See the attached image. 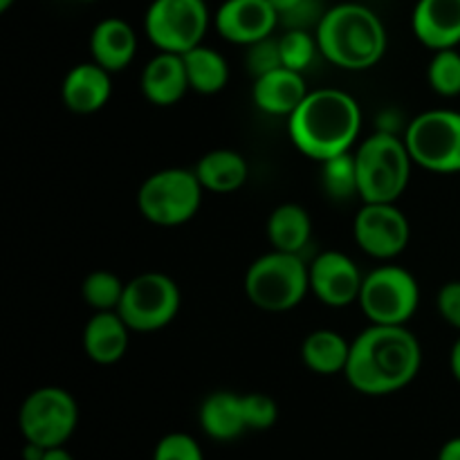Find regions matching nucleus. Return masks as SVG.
<instances>
[{"label":"nucleus","mask_w":460,"mask_h":460,"mask_svg":"<svg viewBox=\"0 0 460 460\" xmlns=\"http://www.w3.org/2000/svg\"><path fill=\"white\" fill-rule=\"evenodd\" d=\"M420 367V341L407 326L371 323L350 341L344 376L358 394L391 395L411 385Z\"/></svg>","instance_id":"f257e3e1"},{"label":"nucleus","mask_w":460,"mask_h":460,"mask_svg":"<svg viewBox=\"0 0 460 460\" xmlns=\"http://www.w3.org/2000/svg\"><path fill=\"white\" fill-rule=\"evenodd\" d=\"M362 130V108L337 88L310 90L301 106L288 117L292 144L314 162L349 153Z\"/></svg>","instance_id":"f03ea898"},{"label":"nucleus","mask_w":460,"mask_h":460,"mask_svg":"<svg viewBox=\"0 0 460 460\" xmlns=\"http://www.w3.org/2000/svg\"><path fill=\"white\" fill-rule=\"evenodd\" d=\"M319 52L344 70H368L386 52V30L371 7L341 3L326 9L314 27Z\"/></svg>","instance_id":"7ed1b4c3"},{"label":"nucleus","mask_w":460,"mask_h":460,"mask_svg":"<svg viewBox=\"0 0 460 460\" xmlns=\"http://www.w3.org/2000/svg\"><path fill=\"white\" fill-rule=\"evenodd\" d=\"M359 198L364 202H395L411 178V153L404 137L382 133L364 139L355 151Z\"/></svg>","instance_id":"20e7f679"},{"label":"nucleus","mask_w":460,"mask_h":460,"mask_svg":"<svg viewBox=\"0 0 460 460\" xmlns=\"http://www.w3.org/2000/svg\"><path fill=\"white\" fill-rule=\"evenodd\" d=\"M243 286L252 305L268 313H286L310 292L308 265L301 254L272 250L250 265Z\"/></svg>","instance_id":"39448f33"},{"label":"nucleus","mask_w":460,"mask_h":460,"mask_svg":"<svg viewBox=\"0 0 460 460\" xmlns=\"http://www.w3.org/2000/svg\"><path fill=\"white\" fill-rule=\"evenodd\" d=\"M202 189L196 171L162 169L148 175L137 191V209L148 223L178 227L200 211Z\"/></svg>","instance_id":"423d86ee"},{"label":"nucleus","mask_w":460,"mask_h":460,"mask_svg":"<svg viewBox=\"0 0 460 460\" xmlns=\"http://www.w3.org/2000/svg\"><path fill=\"white\" fill-rule=\"evenodd\" d=\"M413 164L434 173L460 171V112L449 108L420 112L404 128Z\"/></svg>","instance_id":"0eeeda50"},{"label":"nucleus","mask_w":460,"mask_h":460,"mask_svg":"<svg viewBox=\"0 0 460 460\" xmlns=\"http://www.w3.org/2000/svg\"><path fill=\"white\" fill-rule=\"evenodd\" d=\"M358 304L371 323L407 326L420 305V286L409 270L382 265L364 277Z\"/></svg>","instance_id":"6e6552de"},{"label":"nucleus","mask_w":460,"mask_h":460,"mask_svg":"<svg viewBox=\"0 0 460 460\" xmlns=\"http://www.w3.org/2000/svg\"><path fill=\"white\" fill-rule=\"evenodd\" d=\"M76 422V400L61 386H40L31 391L18 409V427L25 443L45 449L63 447L75 434Z\"/></svg>","instance_id":"1a4fd4ad"},{"label":"nucleus","mask_w":460,"mask_h":460,"mask_svg":"<svg viewBox=\"0 0 460 460\" xmlns=\"http://www.w3.org/2000/svg\"><path fill=\"white\" fill-rule=\"evenodd\" d=\"M180 304L182 296L173 279L162 272H144L126 283L117 313L133 332H155L178 317Z\"/></svg>","instance_id":"9d476101"},{"label":"nucleus","mask_w":460,"mask_h":460,"mask_svg":"<svg viewBox=\"0 0 460 460\" xmlns=\"http://www.w3.org/2000/svg\"><path fill=\"white\" fill-rule=\"evenodd\" d=\"M209 27L205 0H153L144 16V31L160 52L184 54L202 43Z\"/></svg>","instance_id":"9b49d317"},{"label":"nucleus","mask_w":460,"mask_h":460,"mask_svg":"<svg viewBox=\"0 0 460 460\" xmlns=\"http://www.w3.org/2000/svg\"><path fill=\"white\" fill-rule=\"evenodd\" d=\"M355 243L368 256L391 261L409 245V220L395 202H364L353 223Z\"/></svg>","instance_id":"f8f14e48"},{"label":"nucleus","mask_w":460,"mask_h":460,"mask_svg":"<svg viewBox=\"0 0 460 460\" xmlns=\"http://www.w3.org/2000/svg\"><path fill=\"white\" fill-rule=\"evenodd\" d=\"M310 292L331 308H346L355 304L362 292L364 277L349 254L337 250L322 252L308 265Z\"/></svg>","instance_id":"ddd939ff"},{"label":"nucleus","mask_w":460,"mask_h":460,"mask_svg":"<svg viewBox=\"0 0 460 460\" xmlns=\"http://www.w3.org/2000/svg\"><path fill=\"white\" fill-rule=\"evenodd\" d=\"M281 25L270 0H225L216 12V30L236 45H252L274 36Z\"/></svg>","instance_id":"4468645a"},{"label":"nucleus","mask_w":460,"mask_h":460,"mask_svg":"<svg viewBox=\"0 0 460 460\" xmlns=\"http://www.w3.org/2000/svg\"><path fill=\"white\" fill-rule=\"evenodd\" d=\"M411 27L416 39L434 52L458 48L460 0H418Z\"/></svg>","instance_id":"2eb2a0df"},{"label":"nucleus","mask_w":460,"mask_h":460,"mask_svg":"<svg viewBox=\"0 0 460 460\" xmlns=\"http://www.w3.org/2000/svg\"><path fill=\"white\" fill-rule=\"evenodd\" d=\"M112 94V72L99 63H79L66 75L61 85V99L67 111L76 115H93L102 111Z\"/></svg>","instance_id":"dca6fc26"},{"label":"nucleus","mask_w":460,"mask_h":460,"mask_svg":"<svg viewBox=\"0 0 460 460\" xmlns=\"http://www.w3.org/2000/svg\"><path fill=\"white\" fill-rule=\"evenodd\" d=\"M308 93L304 72L290 70L286 66L256 76L252 85L254 103L272 117H290Z\"/></svg>","instance_id":"f3484780"},{"label":"nucleus","mask_w":460,"mask_h":460,"mask_svg":"<svg viewBox=\"0 0 460 460\" xmlns=\"http://www.w3.org/2000/svg\"><path fill=\"white\" fill-rule=\"evenodd\" d=\"M139 85H142L144 97L155 106L178 103L187 94V90H191L182 54L157 52L144 67Z\"/></svg>","instance_id":"a211bd4d"},{"label":"nucleus","mask_w":460,"mask_h":460,"mask_svg":"<svg viewBox=\"0 0 460 460\" xmlns=\"http://www.w3.org/2000/svg\"><path fill=\"white\" fill-rule=\"evenodd\" d=\"M130 328L117 310L94 313L84 328V350L88 359L102 367L117 364L130 344Z\"/></svg>","instance_id":"6ab92c4d"},{"label":"nucleus","mask_w":460,"mask_h":460,"mask_svg":"<svg viewBox=\"0 0 460 460\" xmlns=\"http://www.w3.org/2000/svg\"><path fill=\"white\" fill-rule=\"evenodd\" d=\"M137 52V34L124 18H103L90 34L93 61L108 72H121L130 66Z\"/></svg>","instance_id":"aec40b11"},{"label":"nucleus","mask_w":460,"mask_h":460,"mask_svg":"<svg viewBox=\"0 0 460 460\" xmlns=\"http://www.w3.org/2000/svg\"><path fill=\"white\" fill-rule=\"evenodd\" d=\"M200 427L209 438L229 443L247 431L243 395L232 391H216L207 395L200 404Z\"/></svg>","instance_id":"412c9836"},{"label":"nucleus","mask_w":460,"mask_h":460,"mask_svg":"<svg viewBox=\"0 0 460 460\" xmlns=\"http://www.w3.org/2000/svg\"><path fill=\"white\" fill-rule=\"evenodd\" d=\"M193 171H196L202 189L211 193L236 191L250 175L245 157L232 148H216V151L205 153Z\"/></svg>","instance_id":"4be33fe9"},{"label":"nucleus","mask_w":460,"mask_h":460,"mask_svg":"<svg viewBox=\"0 0 460 460\" xmlns=\"http://www.w3.org/2000/svg\"><path fill=\"white\" fill-rule=\"evenodd\" d=\"M313 236V220L310 214L296 202L279 205L268 218V238L274 250L301 254Z\"/></svg>","instance_id":"5701e85b"},{"label":"nucleus","mask_w":460,"mask_h":460,"mask_svg":"<svg viewBox=\"0 0 460 460\" xmlns=\"http://www.w3.org/2000/svg\"><path fill=\"white\" fill-rule=\"evenodd\" d=\"M350 358V341L335 331H314L301 344V359L317 376H337L346 371Z\"/></svg>","instance_id":"b1692460"},{"label":"nucleus","mask_w":460,"mask_h":460,"mask_svg":"<svg viewBox=\"0 0 460 460\" xmlns=\"http://www.w3.org/2000/svg\"><path fill=\"white\" fill-rule=\"evenodd\" d=\"M184 67H187L189 88L200 94H216L227 85L229 66L220 52L207 45L189 49L182 54Z\"/></svg>","instance_id":"393cba45"},{"label":"nucleus","mask_w":460,"mask_h":460,"mask_svg":"<svg viewBox=\"0 0 460 460\" xmlns=\"http://www.w3.org/2000/svg\"><path fill=\"white\" fill-rule=\"evenodd\" d=\"M319 164H322V187L326 189L332 200H350V198L359 196L355 153H341V155L323 160Z\"/></svg>","instance_id":"a878e982"},{"label":"nucleus","mask_w":460,"mask_h":460,"mask_svg":"<svg viewBox=\"0 0 460 460\" xmlns=\"http://www.w3.org/2000/svg\"><path fill=\"white\" fill-rule=\"evenodd\" d=\"M124 290L126 283L117 274L108 272V270H97L84 279L81 296L94 313H106V310L119 308Z\"/></svg>","instance_id":"bb28decb"},{"label":"nucleus","mask_w":460,"mask_h":460,"mask_svg":"<svg viewBox=\"0 0 460 460\" xmlns=\"http://www.w3.org/2000/svg\"><path fill=\"white\" fill-rule=\"evenodd\" d=\"M427 81L431 90L440 97H458L460 94V52L456 48L438 49L427 67Z\"/></svg>","instance_id":"cd10ccee"},{"label":"nucleus","mask_w":460,"mask_h":460,"mask_svg":"<svg viewBox=\"0 0 460 460\" xmlns=\"http://www.w3.org/2000/svg\"><path fill=\"white\" fill-rule=\"evenodd\" d=\"M279 49H281L283 66L304 72L319 52V43L310 30H288L286 34L279 36Z\"/></svg>","instance_id":"c85d7f7f"},{"label":"nucleus","mask_w":460,"mask_h":460,"mask_svg":"<svg viewBox=\"0 0 460 460\" xmlns=\"http://www.w3.org/2000/svg\"><path fill=\"white\" fill-rule=\"evenodd\" d=\"M277 9L279 21L288 30H310L317 27L326 9L319 0H270Z\"/></svg>","instance_id":"c756f323"},{"label":"nucleus","mask_w":460,"mask_h":460,"mask_svg":"<svg viewBox=\"0 0 460 460\" xmlns=\"http://www.w3.org/2000/svg\"><path fill=\"white\" fill-rule=\"evenodd\" d=\"M243 411H245L247 429L265 431L274 427L279 418V407L270 395L245 394L243 395Z\"/></svg>","instance_id":"7c9ffc66"},{"label":"nucleus","mask_w":460,"mask_h":460,"mask_svg":"<svg viewBox=\"0 0 460 460\" xmlns=\"http://www.w3.org/2000/svg\"><path fill=\"white\" fill-rule=\"evenodd\" d=\"M153 460H205V456L193 436L175 431L160 438L153 452Z\"/></svg>","instance_id":"2f4dec72"},{"label":"nucleus","mask_w":460,"mask_h":460,"mask_svg":"<svg viewBox=\"0 0 460 460\" xmlns=\"http://www.w3.org/2000/svg\"><path fill=\"white\" fill-rule=\"evenodd\" d=\"M245 63L247 70L256 76L265 75V72H272L277 67L283 66L281 61V49H279V39L274 36H268V39L259 40V43L247 45V54H245Z\"/></svg>","instance_id":"473e14b6"},{"label":"nucleus","mask_w":460,"mask_h":460,"mask_svg":"<svg viewBox=\"0 0 460 460\" xmlns=\"http://www.w3.org/2000/svg\"><path fill=\"white\" fill-rule=\"evenodd\" d=\"M436 305H438L440 317H443L449 326L460 331V281L445 283V286L440 288Z\"/></svg>","instance_id":"72a5a7b5"},{"label":"nucleus","mask_w":460,"mask_h":460,"mask_svg":"<svg viewBox=\"0 0 460 460\" xmlns=\"http://www.w3.org/2000/svg\"><path fill=\"white\" fill-rule=\"evenodd\" d=\"M438 460H460V436L447 440V443L440 447Z\"/></svg>","instance_id":"f704fd0d"},{"label":"nucleus","mask_w":460,"mask_h":460,"mask_svg":"<svg viewBox=\"0 0 460 460\" xmlns=\"http://www.w3.org/2000/svg\"><path fill=\"white\" fill-rule=\"evenodd\" d=\"M449 368H452L454 377H456V382L460 385V337L454 341L452 353H449Z\"/></svg>","instance_id":"c9c22d12"},{"label":"nucleus","mask_w":460,"mask_h":460,"mask_svg":"<svg viewBox=\"0 0 460 460\" xmlns=\"http://www.w3.org/2000/svg\"><path fill=\"white\" fill-rule=\"evenodd\" d=\"M43 460H75V456H72L66 447H52L45 452Z\"/></svg>","instance_id":"e433bc0d"},{"label":"nucleus","mask_w":460,"mask_h":460,"mask_svg":"<svg viewBox=\"0 0 460 460\" xmlns=\"http://www.w3.org/2000/svg\"><path fill=\"white\" fill-rule=\"evenodd\" d=\"M12 4H13V0H0V12H7Z\"/></svg>","instance_id":"4c0bfd02"},{"label":"nucleus","mask_w":460,"mask_h":460,"mask_svg":"<svg viewBox=\"0 0 460 460\" xmlns=\"http://www.w3.org/2000/svg\"><path fill=\"white\" fill-rule=\"evenodd\" d=\"M81 3H93V0H81Z\"/></svg>","instance_id":"58836bf2"}]
</instances>
